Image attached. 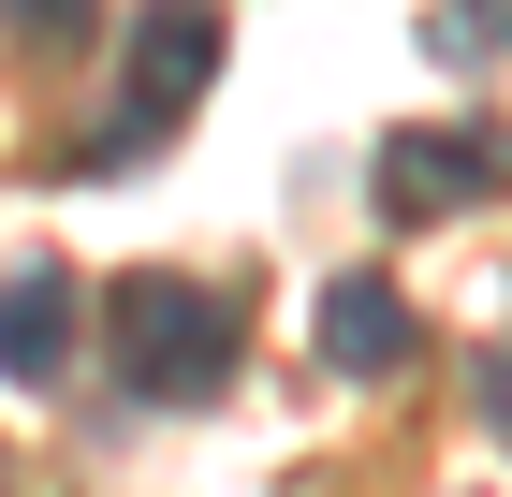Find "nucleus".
Listing matches in <instances>:
<instances>
[{
  "instance_id": "3",
  "label": "nucleus",
  "mask_w": 512,
  "mask_h": 497,
  "mask_svg": "<svg viewBox=\"0 0 512 497\" xmlns=\"http://www.w3.org/2000/svg\"><path fill=\"white\" fill-rule=\"evenodd\" d=\"M366 191H381V220H469V205L498 191V147L454 132V117H425V132H395V147H381Z\"/></svg>"
},
{
  "instance_id": "1",
  "label": "nucleus",
  "mask_w": 512,
  "mask_h": 497,
  "mask_svg": "<svg viewBox=\"0 0 512 497\" xmlns=\"http://www.w3.org/2000/svg\"><path fill=\"white\" fill-rule=\"evenodd\" d=\"M118 381L147 395V410H191V395L235 381V307L205 293V278H118Z\"/></svg>"
},
{
  "instance_id": "4",
  "label": "nucleus",
  "mask_w": 512,
  "mask_h": 497,
  "mask_svg": "<svg viewBox=\"0 0 512 497\" xmlns=\"http://www.w3.org/2000/svg\"><path fill=\"white\" fill-rule=\"evenodd\" d=\"M59 366H74V278L59 264H15L0 278V381H59Z\"/></svg>"
},
{
  "instance_id": "7",
  "label": "nucleus",
  "mask_w": 512,
  "mask_h": 497,
  "mask_svg": "<svg viewBox=\"0 0 512 497\" xmlns=\"http://www.w3.org/2000/svg\"><path fill=\"white\" fill-rule=\"evenodd\" d=\"M0 30H15V44H88L103 0H0Z\"/></svg>"
},
{
  "instance_id": "8",
  "label": "nucleus",
  "mask_w": 512,
  "mask_h": 497,
  "mask_svg": "<svg viewBox=\"0 0 512 497\" xmlns=\"http://www.w3.org/2000/svg\"><path fill=\"white\" fill-rule=\"evenodd\" d=\"M469 395H483V424L512 439V351H483V366H469Z\"/></svg>"
},
{
  "instance_id": "2",
  "label": "nucleus",
  "mask_w": 512,
  "mask_h": 497,
  "mask_svg": "<svg viewBox=\"0 0 512 497\" xmlns=\"http://www.w3.org/2000/svg\"><path fill=\"white\" fill-rule=\"evenodd\" d=\"M205 74H220V15H205V0H147V30H132V117L88 147V176H118L132 147H161V132L205 103Z\"/></svg>"
},
{
  "instance_id": "6",
  "label": "nucleus",
  "mask_w": 512,
  "mask_h": 497,
  "mask_svg": "<svg viewBox=\"0 0 512 497\" xmlns=\"http://www.w3.org/2000/svg\"><path fill=\"white\" fill-rule=\"evenodd\" d=\"M483 44H512V0H439L425 15V59H454V74H483Z\"/></svg>"
},
{
  "instance_id": "5",
  "label": "nucleus",
  "mask_w": 512,
  "mask_h": 497,
  "mask_svg": "<svg viewBox=\"0 0 512 497\" xmlns=\"http://www.w3.org/2000/svg\"><path fill=\"white\" fill-rule=\"evenodd\" d=\"M322 366L395 381V366H410V293H395V278H322Z\"/></svg>"
}]
</instances>
